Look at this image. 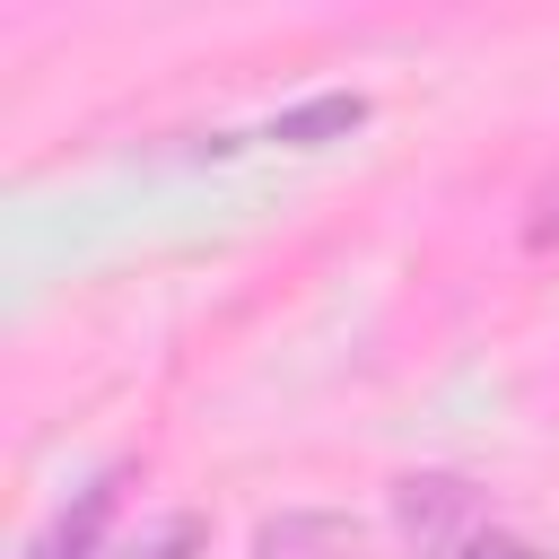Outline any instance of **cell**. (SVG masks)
Wrapping results in <instances>:
<instances>
[{
  "instance_id": "4",
  "label": "cell",
  "mask_w": 559,
  "mask_h": 559,
  "mask_svg": "<svg viewBox=\"0 0 559 559\" xmlns=\"http://www.w3.org/2000/svg\"><path fill=\"white\" fill-rule=\"evenodd\" d=\"M358 122H367V96H314V105H297V114L262 122V140H271V148H314V140L358 131Z\"/></svg>"
},
{
  "instance_id": "3",
  "label": "cell",
  "mask_w": 559,
  "mask_h": 559,
  "mask_svg": "<svg viewBox=\"0 0 559 559\" xmlns=\"http://www.w3.org/2000/svg\"><path fill=\"white\" fill-rule=\"evenodd\" d=\"M210 550V524L192 507H166V515H140L131 533L105 542V559H201Z\"/></svg>"
},
{
  "instance_id": "2",
  "label": "cell",
  "mask_w": 559,
  "mask_h": 559,
  "mask_svg": "<svg viewBox=\"0 0 559 559\" xmlns=\"http://www.w3.org/2000/svg\"><path fill=\"white\" fill-rule=\"evenodd\" d=\"M253 559H349V515H332V507H280L253 533Z\"/></svg>"
},
{
  "instance_id": "1",
  "label": "cell",
  "mask_w": 559,
  "mask_h": 559,
  "mask_svg": "<svg viewBox=\"0 0 559 559\" xmlns=\"http://www.w3.org/2000/svg\"><path fill=\"white\" fill-rule=\"evenodd\" d=\"M114 498H122V472H96V480L26 542V559H105V515H114Z\"/></svg>"
},
{
  "instance_id": "5",
  "label": "cell",
  "mask_w": 559,
  "mask_h": 559,
  "mask_svg": "<svg viewBox=\"0 0 559 559\" xmlns=\"http://www.w3.org/2000/svg\"><path fill=\"white\" fill-rule=\"evenodd\" d=\"M463 559H550V550H533V542H515V533H472Z\"/></svg>"
}]
</instances>
